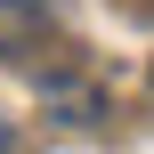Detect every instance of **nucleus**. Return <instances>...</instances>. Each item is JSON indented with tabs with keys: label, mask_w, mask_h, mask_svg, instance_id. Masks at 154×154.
I'll return each instance as SVG.
<instances>
[{
	"label": "nucleus",
	"mask_w": 154,
	"mask_h": 154,
	"mask_svg": "<svg viewBox=\"0 0 154 154\" xmlns=\"http://www.w3.org/2000/svg\"><path fill=\"white\" fill-rule=\"evenodd\" d=\"M41 106L57 114V122H97L106 114V97H97V81H73V73H41Z\"/></svg>",
	"instance_id": "f257e3e1"
},
{
	"label": "nucleus",
	"mask_w": 154,
	"mask_h": 154,
	"mask_svg": "<svg viewBox=\"0 0 154 154\" xmlns=\"http://www.w3.org/2000/svg\"><path fill=\"white\" fill-rule=\"evenodd\" d=\"M49 0H0V57H24L41 32H49Z\"/></svg>",
	"instance_id": "f03ea898"
},
{
	"label": "nucleus",
	"mask_w": 154,
	"mask_h": 154,
	"mask_svg": "<svg viewBox=\"0 0 154 154\" xmlns=\"http://www.w3.org/2000/svg\"><path fill=\"white\" fill-rule=\"evenodd\" d=\"M0 154H8V122H0Z\"/></svg>",
	"instance_id": "7ed1b4c3"
}]
</instances>
